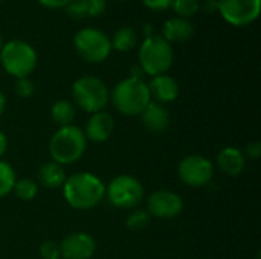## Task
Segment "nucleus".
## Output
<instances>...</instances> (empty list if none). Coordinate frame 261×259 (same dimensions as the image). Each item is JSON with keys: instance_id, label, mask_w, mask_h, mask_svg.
Returning a JSON list of instances; mask_svg holds the SVG:
<instances>
[{"instance_id": "f257e3e1", "label": "nucleus", "mask_w": 261, "mask_h": 259, "mask_svg": "<svg viewBox=\"0 0 261 259\" xmlns=\"http://www.w3.org/2000/svg\"><path fill=\"white\" fill-rule=\"evenodd\" d=\"M61 188L66 203L78 211H87L98 206L106 195V185L92 172L72 174Z\"/></svg>"}, {"instance_id": "f03ea898", "label": "nucleus", "mask_w": 261, "mask_h": 259, "mask_svg": "<svg viewBox=\"0 0 261 259\" xmlns=\"http://www.w3.org/2000/svg\"><path fill=\"white\" fill-rule=\"evenodd\" d=\"M87 147V139L76 125L60 127L49 140L50 159L63 166L78 162Z\"/></svg>"}, {"instance_id": "7ed1b4c3", "label": "nucleus", "mask_w": 261, "mask_h": 259, "mask_svg": "<svg viewBox=\"0 0 261 259\" xmlns=\"http://www.w3.org/2000/svg\"><path fill=\"white\" fill-rule=\"evenodd\" d=\"M113 107L125 116H139L150 104L151 96L144 79L125 78L119 81L110 93Z\"/></svg>"}, {"instance_id": "20e7f679", "label": "nucleus", "mask_w": 261, "mask_h": 259, "mask_svg": "<svg viewBox=\"0 0 261 259\" xmlns=\"http://www.w3.org/2000/svg\"><path fill=\"white\" fill-rule=\"evenodd\" d=\"M174 61L173 46L162 35L145 37L139 46V66L145 75L158 76L167 73Z\"/></svg>"}, {"instance_id": "39448f33", "label": "nucleus", "mask_w": 261, "mask_h": 259, "mask_svg": "<svg viewBox=\"0 0 261 259\" xmlns=\"http://www.w3.org/2000/svg\"><path fill=\"white\" fill-rule=\"evenodd\" d=\"M72 99L73 105L86 113L102 111L109 101L110 92L102 79L93 75H84L78 78L72 85Z\"/></svg>"}, {"instance_id": "423d86ee", "label": "nucleus", "mask_w": 261, "mask_h": 259, "mask_svg": "<svg viewBox=\"0 0 261 259\" xmlns=\"http://www.w3.org/2000/svg\"><path fill=\"white\" fill-rule=\"evenodd\" d=\"M0 63L6 73L15 79L26 78L37 67V52L23 40H9L0 49Z\"/></svg>"}, {"instance_id": "0eeeda50", "label": "nucleus", "mask_w": 261, "mask_h": 259, "mask_svg": "<svg viewBox=\"0 0 261 259\" xmlns=\"http://www.w3.org/2000/svg\"><path fill=\"white\" fill-rule=\"evenodd\" d=\"M76 53L87 63L98 64L109 58L112 52L110 38L106 32L96 27H83L73 37Z\"/></svg>"}, {"instance_id": "6e6552de", "label": "nucleus", "mask_w": 261, "mask_h": 259, "mask_svg": "<svg viewBox=\"0 0 261 259\" xmlns=\"http://www.w3.org/2000/svg\"><path fill=\"white\" fill-rule=\"evenodd\" d=\"M106 195L110 205L118 209H135L144 200V188L132 176H118L106 186Z\"/></svg>"}, {"instance_id": "1a4fd4ad", "label": "nucleus", "mask_w": 261, "mask_h": 259, "mask_svg": "<svg viewBox=\"0 0 261 259\" xmlns=\"http://www.w3.org/2000/svg\"><path fill=\"white\" fill-rule=\"evenodd\" d=\"M217 12L222 18L237 27L252 24L261 12V0H217Z\"/></svg>"}, {"instance_id": "9d476101", "label": "nucleus", "mask_w": 261, "mask_h": 259, "mask_svg": "<svg viewBox=\"0 0 261 259\" xmlns=\"http://www.w3.org/2000/svg\"><path fill=\"white\" fill-rule=\"evenodd\" d=\"M177 174L182 183L191 188L206 186L214 176V166L210 159L200 154H191L179 162Z\"/></svg>"}, {"instance_id": "9b49d317", "label": "nucleus", "mask_w": 261, "mask_h": 259, "mask_svg": "<svg viewBox=\"0 0 261 259\" xmlns=\"http://www.w3.org/2000/svg\"><path fill=\"white\" fill-rule=\"evenodd\" d=\"M150 217L161 220H173L184 211V202L179 194L170 189H159L148 195L147 209Z\"/></svg>"}, {"instance_id": "f8f14e48", "label": "nucleus", "mask_w": 261, "mask_h": 259, "mask_svg": "<svg viewBox=\"0 0 261 259\" xmlns=\"http://www.w3.org/2000/svg\"><path fill=\"white\" fill-rule=\"evenodd\" d=\"M58 246L61 259H90L96 250L93 237L86 232H72Z\"/></svg>"}, {"instance_id": "ddd939ff", "label": "nucleus", "mask_w": 261, "mask_h": 259, "mask_svg": "<svg viewBox=\"0 0 261 259\" xmlns=\"http://www.w3.org/2000/svg\"><path fill=\"white\" fill-rule=\"evenodd\" d=\"M115 131V118L109 111H98L90 114L86 122V130L83 131L87 140L95 143H102L110 139Z\"/></svg>"}, {"instance_id": "4468645a", "label": "nucleus", "mask_w": 261, "mask_h": 259, "mask_svg": "<svg viewBox=\"0 0 261 259\" xmlns=\"http://www.w3.org/2000/svg\"><path fill=\"white\" fill-rule=\"evenodd\" d=\"M147 85H148L150 96L154 98V102H159L162 105L176 101L179 96V92H180L177 81L167 73L151 76V79H150V82H147Z\"/></svg>"}, {"instance_id": "2eb2a0df", "label": "nucleus", "mask_w": 261, "mask_h": 259, "mask_svg": "<svg viewBox=\"0 0 261 259\" xmlns=\"http://www.w3.org/2000/svg\"><path fill=\"white\" fill-rule=\"evenodd\" d=\"M194 32H196L194 24L188 18H180V17L170 18L162 26V38H165L170 44L188 41L193 38Z\"/></svg>"}, {"instance_id": "dca6fc26", "label": "nucleus", "mask_w": 261, "mask_h": 259, "mask_svg": "<svg viewBox=\"0 0 261 259\" xmlns=\"http://www.w3.org/2000/svg\"><path fill=\"white\" fill-rule=\"evenodd\" d=\"M139 116L142 119L144 127L153 133H162L170 125L168 110L162 104L154 102V101H150V104L144 108V111Z\"/></svg>"}, {"instance_id": "f3484780", "label": "nucleus", "mask_w": 261, "mask_h": 259, "mask_svg": "<svg viewBox=\"0 0 261 259\" xmlns=\"http://www.w3.org/2000/svg\"><path fill=\"white\" fill-rule=\"evenodd\" d=\"M217 166L219 169L231 177H237L240 176L245 168H246V157L243 154V151H240L239 148L234 147H226L223 148L219 154H217Z\"/></svg>"}, {"instance_id": "a211bd4d", "label": "nucleus", "mask_w": 261, "mask_h": 259, "mask_svg": "<svg viewBox=\"0 0 261 259\" xmlns=\"http://www.w3.org/2000/svg\"><path fill=\"white\" fill-rule=\"evenodd\" d=\"M67 176L64 166L50 160L43 163L37 171V183L46 189H57L61 188L66 182Z\"/></svg>"}, {"instance_id": "6ab92c4d", "label": "nucleus", "mask_w": 261, "mask_h": 259, "mask_svg": "<svg viewBox=\"0 0 261 259\" xmlns=\"http://www.w3.org/2000/svg\"><path fill=\"white\" fill-rule=\"evenodd\" d=\"M50 118L58 127L73 125V121L76 118V107L67 99H58L50 108Z\"/></svg>"}, {"instance_id": "aec40b11", "label": "nucleus", "mask_w": 261, "mask_h": 259, "mask_svg": "<svg viewBox=\"0 0 261 259\" xmlns=\"http://www.w3.org/2000/svg\"><path fill=\"white\" fill-rule=\"evenodd\" d=\"M110 44H112V50L115 49L118 52H130L138 44V32H136V29H133L130 26L119 27L113 34V37L110 38Z\"/></svg>"}, {"instance_id": "412c9836", "label": "nucleus", "mask_w": 261, "mask_h": 259, "mask_svg": "<svg viewBox=\"0 0 261 259\" xmlns=\"http://www.w3.org/2000/svg\"><path fill=\"white\" fill-rule=\"evenodd\" d=\"M15 195L23 200V202H31L37 197L38 194V183L32 179H20V180H15V185H14V189Z\"/></svg>"}, {"instance_id": "4be33fe9", "label": "nucleus", "mask_w": 261, "mask_h": 259, "mask_svg": "<svg viewBox=\"0 0 261 259\" xmlns=\"http://www.w3.org/2000/svg\"><path fill=\"white\" fill-rule=\"evenodd\" d=\"M15 172L12 166L3 160H0V198L6 197L12 192L15 185Z\"/></svg>"}, {"instance_id": "5701e85b", "label": "nucleus", "mask_w": 261, "mask_h": 259, "mask_svg": "<svg viewBox=\"0 0 261 259\" xmlns=\"http://www.w3.org/2000/svg\"><path fill=\"white\" fill-rule=\"evenodd\" d=\"M170 8L174 11V14L177 17L190 18L200 11L202 3H200V0H173Z\"/></svg>"}, {"instance_id": "b1692460", "label": "nucleus", "mask_w": 261, "mask_h": 259, "mask_svg": "<svg viewBox=\"0 0 261 259\" xmlns=\"http://www.w3.org/2000/svg\"><path fill=\"white\" fill-rule=\"evenodd\" d=\"M151 221V217L150 214L145 211V209H135L128 217H127V221H125V226L133 231V232H138V231H142L145 229Z\"/></svg>"}, {"instance_id": "393cba45", "label": "nucleus", "mask_w": 261, "mask_h": 259, "mask_svg": "<svg viewBox=\"0 0 261 259\" xmlns=\"http://www.w3.org/2000/svg\"><path fill=\"white\" fill-rule=\"evenodd\" d=\"M64 9H66V14L73 20H81V18L89 17L87 0H70Z\"/></svg>"}, {"instance_id": "a878e982", "label": "nucleus", "mask_w": 261, "mask_h": 259, "mask_svg": "<svg viewBox=\"0 0 261 259\" xmlns=\"http://www.w3.org/2000/svg\"><path fill=\"white\" fill-rule=\"evenodd\" d=\"M14 90H15L17 96H20V98H31L35 92V87H34V82L31 81V78L26 76V78L15 79Z\"/></svg>"}, {"instance_id": "bb28decb", "label": "nucleus", "mask_w": 261, "mask_h": 259, "mask_svg": "<svg viewBox=\"0 0 261 259\" xmlns=\"http://www.w3.org/2000/svg\"><path fill=\"white\" fill-rule=\"evenodd\" d=\"M40 255L43 259H61L60 258V246L55 241H43L40 244Z\"/></svg>"}, {"instance_id": "cd10ccee", "label": "nucleus", "mask_w": 261, "mask_h": 259, "mask_svg": "<svg viewBox=\"0 0 261 259\" xmlns=\"http://www.w3.org/2000/svg\"><path fill=\"white\" fill-rule=\"evenodd\" d=\"M89 17H99L106 12L107 0H87Z\"/></svg>"}, {"instance_id": "c85d7f7f", "label": "nucleus", "mask_w": 261, "mask_h": 259, "mask_svg": "<svg viewBox=\"0 0 261 259\" xmlns=\"http://www.w3.org/2000/svg\"><path fill=\"white\" fill-rule=\"evenodd\" d=\"M144 6L151 9V11H156V12H161V11H167L173 0H142Z\"/></svg>"}, {"instance_id": "c756f323", "label": "nucleus", "mask_w": 261, "mask_h": 259, "mask_svg": "<svg viewBox=\"0 0 261 259\" xmlns=\"http://www.w3.org/2000/svg\"><path fill=\"white\" fill-rule=\"evenodd\" d=\"M246 160L248 159H252V160H257L258 157L261 156V143L260 142H251L246 145L245 151H243Z\"/></svg>"}, {"instance_id": "7c9ffc66", "label": "nucleus", "mask_w": 261, "mask_h": 259, "mask_svg": "<svg viewBox=\"0 0 261 259\" xmlns=\"http://www.w3.org/2000/svg\"><path fill=\"white\" fill-rule=\"evenodd\" d=\"M37 2L46 9H61V8H66V5L70 0H37Z\"/></svg>"}, {"instance_id": "2f4dec72", "label": "nucleus", "mask_w": 261, "mask_h": 259, "mask_svg": "<svg viewBox=\"0 0 261 259\" xmlns=\"http://www.w3.org/2000/svg\"><path fill=\"white\" fill-rule=\"evenodd\" d=\"M144 70L141 69V66L139 64H136V66H133L132 67V70H130V76L128 78H135V79H144Z\"/></svg>"}, {"instance_id": "473e14b6", "label": "nucleus", "mask_w": 261, "mask_h": 259, "mask_svg": "<svg viewBox=\"0 0 261 259\" xmlns=\"http://www.w3.org/2000/svg\"><path fill=\"white\" fill-rule=\"evenodd\" d=\"M203 8H205L206 12H217V9H219V2H217V0H206V2L203 3Z\"/></svg>"}, {"instance_id": "72a5a7b5", "label": "nucleus", "mask_w": 261, "mask_h": 259, "mask_svg": "<svg viewBox=\"0 0 261 259\" xmlns=\"http://www.w3.org/2000/svg\"><path fill=\"white\" fill-rule=\"evenodd\" d=\"M6 150H8V139H6V136H5V133L0 130V159L5 156V153H6Z\"/></svg>"}, {"instance_id": "f704fd0d", "label": "nucleus", "mask_w": 261, "mask_h": 259, "mask_svg": "<svg viewBox=\"0 0 261 259\" xmlns=\"http://www.w3.org/2000/svg\"><path fill=\"white\" fill-rule=\"evenodd\" d=\"M5 108H6V98H5V95L0 92V116L3 114Z\"/></svg>"}, {"instance_id": "c9c22d12", "label": "nucleus", "mask_w": 261, "mask_h": 259, "mask_svg": "<svg viewBox=\"0 0 261 259\" xmlns=\"http://www.w3.org/2000/svg\"><path fill=\"white\" fill-rule=\"evenodd\" d=\"M2 46H3V40H2V35H0V49H2Z\"/></svg>"}, {"instance_id": "e433bc0d", "label": "nucleus", "mask_w": 261, "mask_h": 259, "mask_svg": "<svg viewBox=\"0 0 261 259\" xmlns=\"http://www.w3.org/2000/svg\"><path fill=\"white\" fill-rule=\"evenodd\" d=\"M116 2H127V0H116Z\"/></svg>"}, {"instance_id": "4c0bfd02", "label": "nucleus", "mask_w": 261, "mask_h": 259, "mask_svg": "<svg viewBox=\"0 0 261 259\" xmlns=\"http://www.w3.org/2000/svg\"><path fill=\"white\" fill-rule=\"evenodd\" d=\"M0 2H2V0H0Z\"/></svg>"}]
</instances>
